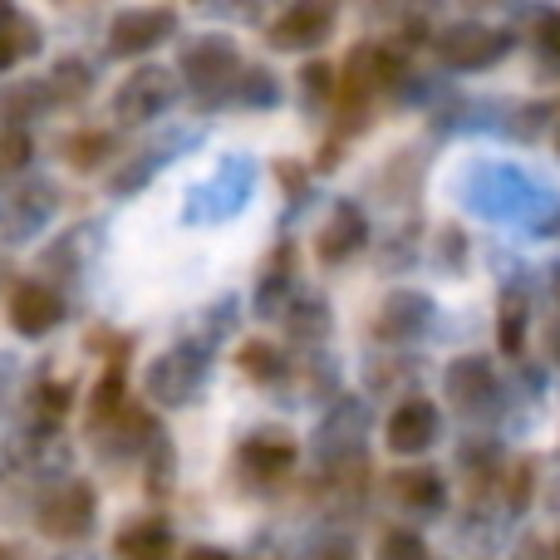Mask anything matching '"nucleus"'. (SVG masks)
<instances>
[{
	"mask_svg": "<svg viewBox=\"0 0 560 560\" xmlns=\"http://www.w3.org/2000/svg\"><path fill=\"white\" fill-rule=\"evenodd\" d=\"M438 49H443V59L457 69H482V65H492L497 55H506V35L502 30H487V25H453V30H443Z\"/></svg>",
	"mask_w": 560,
	"mask_h": 560,
	"instance_id": "f257e3e1",
	"label": "nucleus"
},
{
	"mask_svg": "<svg viewBox=\"0 0 560 560\" xmlns=\"http://www.w3.org/2000/svg\"><path fill=\"white\" fill-rule=\"evenodd\" d=\"M438 438V408L423 404V398H408L404 408H394L388 418V447L394 453H423Z\"/></svg>",
	"mask_w": 560,
	"mask_h": 560,
	"instance_id": "f03ea898",
	"label": "nucleus"
},
{
	"mask_svg": "<svg viewBox=\"0 0 560 560\" xmlns=\"http://www.w3.org/2000/svg\"><path fill=\"white\" fill-rule=\"evenodd\" d=\"M94 526V492L84 482H74L69 492H59L45 512V532L59 536V541H79V536Z\"/></svg>",
	"mask_w": 560,
	"mask_h": 560,
	"instance_id": "7ed1b4c3",
	"label": "nucleus"
},
{
	"mask_svg": "<svg viewBox=\"0 0 560 560\" xmlns=\"http://www.w3.org/2000/svg\"><path fill=\"white\" fill-rule=\"evenodd\" d=\"M59 315H65V300L45 285H20L15 300H10V325L20 335H45V329L59 325Z\"/></svg>",
	"mask_w": 560,
	"mask_h": 560,
	"instance_id": "20e7f679",
	"label": "nucleus"
},
{
	"mask_svg": "<svg viewBox=\"0 0 560 560\" xmlns=\"http://www.w3.org/2000/svg\"><path fill=\"white\" fill-rule=\"evenodd\" d=\"M335 25V10L329 5H295L271 25V39L280 49H305V45H319Z\"/></svg>",
	"mask_w": 560,
	"mask_h": 560,
	"instance_id": "39448f33",
	"label": "nucleus"
},
{
	"mask_svg": "<svg viewBox=\"0 0 560 560\" xmlns=\"http://www.w3.org/2000/svg\"><path fill=\"white\" fill-rule=\"evenodd\" d=\"M177 25L173 10H124L114 20V49L118 55H133V49H148Z\"/></svg>",
	"mask_w": 560,
	"mask_h": 560,
	"instance_id": "423d86ee",
	"label": "nucleus"
},
{
	"mask_svg": "<svg viewBox=\"0 0 560 560\" xmlns=\"http://www.w3.org/2000/svg\"><path fill=\"white\" fill-rule=\"evenodd\" d=\"M167 94H173V84H167L163 69H153V74H133V84L118 94V114H124L128 124H138V118L158 114V108L167 104Z\"/></svg>",
	"mask_w": 560,
	"mask_h": 560,
	"instance_id": "0eeeda50",
	"label": "nucleus"
},
{
	"mask_svg": "<svg viewBox=\"0 0 560 560\" xmlns=\"http://www.w3.org/2000/svg\"><path fill=\"white\" fill-rule=\"evenodd\" d=\"M359 242H364V217H359V207H339L335 222L319 232V256H325V261H345Z\"/></svg>",
	"mask_w": 560,
	"mask_h": 560,
	"instance_id": "6e6552de",
	"label": "nucleus"
},
{
	"mask_svg": "<svg viewBox=\"0 0 560 560\" xmlns=\"http://www.w3.org/2000/svg\"><path fill=\"white\" fill-rule=\"evenodd\" d=\"M173 551V536L163 522H138L118 536V560H167Z\"/></svg>",
	"mask_w": 560,
	"mask_h": 560,
	"instance_id": "1a4fd4ad",
	"label": "nucleus"
},
{
	"mask_svg": "<svg viewBox=\"0 0 560 560\" xmlns=\"http://www.w3.org/2000/svg\"><path fill=\"white\" fill-rule=\"evenodd\" d=\"M35 35H39L35 25H25V20H20L10 5H0V69H10L20 55H25V49H35L39 45Z\"/></svg>",
	"mask_w": 560,
	"mask_h": 560,
	"instance_id": "9d476101",
	"label": "nucleus"
},
{
	"mask_svg": "<svg viewBox=\"0 0 560 560\" xmlns=\"http://www.w3.org/2000/svg\"><path fill=\"white\" fill-rule=\"evenodd\" d=\"M522 339H526V310H522V300H506L502 305V349L506 354H516L522 349Z\"/></svg>",
	"mask_w": 560,
	"mask_h": 560,
	"instance_id": "9b49d317",
	"label": "nucleus"
},
{
	"mask_svg": "<svg viewBox=\"0 0 560 560\" xmlns=\"http://www.w3.org/2000/svg\"><path fill=\"white\" fill-rule=\"evenodd\" d=\"M398 497H408V502H438L443 487H438L433 472H404L398 477Z\"/></svg>",
	"mask_w": 560,
	"mask_h": 560,
	"instance_id": "f8f14e48",
	"label": "nucleus"
},
{
	"mask_svg": "<svg viewBox=\"0 0 560 560\" xmlns=\"http://www.w3.org/2000/svg\"><path fill=\"white\" fill-rule=\"evenodd\" d=\"M378 560H423V541L413 532H388L378 546Z\"/></svg>",
	"mask_w": 560,
	"mask_h": 560,
	"instance_id": "ddd939ff",
	"label": "nucleus"
},
{
	"mask_svg": "<svg viewBox=\"0 0 560 560\" xmlns=\"http://www.w3.org/2000/svg\"><path fill=\"white\" fill-rule=\"evenodd\" d=\"M246 463H256V467H290V463H295V447H290V443H276V447L252 443V447H246Z\"/></svg>",
	"mask_w": 560,
	"mask_h": 560,
	"instance_id": "4468645a",
	"label": "nucleus"
},
{
	"mask_svg": "<svg viewBox=\"0 0 560 560\" xmlns=\"http://www.w3.org/2000/svg\"><path fill=\"white\" fill-rule=\"evenodd\" d=\"M242 364L252 369V374H276L280 359H276L271 345H246V349H242Z\"/></svg>",
	"mask_w": 560,
	"mask_h": 560,
	"instance_id": "2eb2a0df",
	"label": "nucleus"
},
{
	"mask_svg": "<svg viewBox=\"0 0 560 560\" xmlns=\"http://www.w3.org/2000/svg\"><path fill=\"white\" fill-rule=\"evenodd\" d=\"M30 158V138L25 133H5L0 138V167H15Z\"/></svg>",
	"mask_w": 560,
	"mask_h": 560,
	"instance_id": "dca6fc26",
	"label": "nucleus"
},
{
	"mask_svg": "<svg viewBox=\"0 0 560 560\" xmlns=\"http://www.w3.org/2000/svg\"><path fill=\"white\" fill-rule=\"evenodd\" d=\"M118 394H124V374H104V384H98V398H94V418H104V408L118 404Z\"/></svg>",
	"mask_w": 560,
	"mask_h": 560,
	"instance_id": "f3484780",
	"label": "nucleus"
},
{
	"mask_svg": "<svg viewBox=\"0 0 560 560\" xmlns=\"http://www.w3.org/2000/svg\"><path fill=\"white\" fill-rule=\"evenodd\" d=\"M104 148H108V143H104V138H79V143H74V148H69V158H74V163H79V167H94V163H98V158H94V153H104Z\"/></svg>",
	"mask_w": 560,
	"mask_h": 560,
	"instance_id": "a211bd4d",
	"label": "nucleus"
},
{
	"mask_svg": "<svg viewBox=\"0 0 560 560\" xmlns=\"http://www.w3.org/2000/svg\"><path fill=\"white\" fill-rule=\"evenodd\" d=\"M541 45L551 49V55H560V15H546L541 20Z\"/></svg>",
	"mask_w": 560,
	"mask_h": 560,
	"instance_id": "6ab92c4d",
	"label": "nucleus"
},
{
	"mask_svg": "<svg viewBox=\"0 0 560 560\" xmlns=\"http://www.w3.org/2000/svg\"><path fill=\"white\" fill-rule=\"evenodd\" d=\"M187 560H232L226 551H212V546H197V551H187Z\"/></svg>",
	"mask_w": 560,
	"mask_h": 560,
	"instance_id": "aec40b11",
	"label": "nucleus"
}]
</instances>
